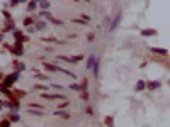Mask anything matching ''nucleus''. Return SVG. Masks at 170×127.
<instances>
[{
  "mask_svg": "<svg viewBox=\"0 0 170 127\" xmlns=\"http://www.w3.org/2000/svg\"><path fill=\"white\" fill-rule=\"evenodd\" d=\"M151 53L160 54V56H167V54H169V51H167V49H163V47H153V49H151Z\"/></svg>",
  "mask_w": 170,
  "mask_h": 127,
  "instance_id": "f3484780",
  "label": "nucleus"
},
{
  "mask_svg": "<svg viewBox=\"0 0 170 127\" xmlns=\"http://www.w3.org/2000/svg\"><path fill=\"white\" fill-rule=\"evenodd\" d=\"M0 54H2V49H0Z\"/></svg>",
  "mask_w": 170,
  "mask_h": 127,
  "instance_id": "4c0bfd02",
  "label": "nucleus"
},
{
  "mask_svg": "<svg viewBox=\"0 0 170 127\" xmlns=\"http://www.w3.org/2000/svg\"><path fill=\"white\" fill-rule=\"evenodd\" d=\"M51 88H54V90H63V85H58V83H51Z\"/></svg>",
  "mask_w": 170,
  "mask_h": 127,
  "instance_id": "cd10ccee",
  "label": "nucleus"
},
{
  "mask_svg": "<svg viewBox=\"0 0 170 127\" xmlns=\"http://www.w3.org/2000/svg\"><path fill=\"white\" fill-rule=\"evenodd\" d=\"M26 112L29 115H34V117H43V115H44V110H41V108H36V110H34L33 107H27Z\"/></svg>",
  "mask_w": 170,
  "mask_h": 127,
  "instance_id": "0eeeda50",
  "label": "nucleus"
},
{
  "mask_svg": "<svg viewBox=\"0 0 170 127\" xmlns=\"http://www.w3.org/2000/svg\"><path fill=\"white\" fill-rule=\"evenodd\" d=\"M34 87L38 88V90H48V87H46V85H34Z\"/></svg>",
  "mask_w": 170,
  "mask_h": 127,
  "instance_id": "2f4dec72",
  "label": "nucleus"
},
{
  "mask_svg": "<svg viewBox=\"0 0 170 127\" xmlns=\"http://www.w3.org/2000/svg\"><path fill=\"white\" fill-rule=\"evenodd\" d=\"M85 2H90V0H85Z\"/></svg>",
  "mask_w": 170,
  "mask_h": 127,
  "instance_id": "e433bc0d",
  "label": "nucleus"
},
{
  "mask_svg": "<svg viewBox=\"0 0 170 127\" xmlns=\"http://www.w3.org/2000/svg\"><path fill=\"white\" fill-rule=\"evenodd\" d=\"M5 31H15V24H14V20L10 19L9 22H5V27H4Z\"/></svg>",
  "mask_w": 170,
  "mask_h": 127,
  "instance_id": "aec40b11",
  "label": "nucleus"
},
{
  "mask_svg": "<svg viewBox=\"0 0 170 127\" xmlns=\"http://www.w3.org/2000/svg\"><path fill=\"white\" fill-rule=\"evenodd\" d=\"M54 115H56V117H60V119H63V121H68V119H70V114H68V112H63V110H56V112H54Z\"/></svg>",
  "mask_w": 170,
  "mask_h": 127,
  "instance_id": "4468645a",
  "label": "nucleus"
},
{
  "mask_svg": "<svg viewBox=\"0 0 170 127\" xmlns=\"http://www.w3.org/2000/svg\"><path fill=\"white\" fill-rule=\"evenodd\" d=\"M22 24H24V26H26V27H27V26H31V24H34V19H33V17H26Z\"/></svg>",
  "mask_w": 170,
  "mask_h": 127,
  "instance_id": "4be33fe9",
  "label": "nucleus"
},
{
  "mask_svg": "<svg viewBox=\"0 0 170 127\" xmlns=\"http://www.w3.org/2000/svg\"><path fill=\"white\" fill-rule=\"evenodd\" d=\"M160 87H162L160 81H150V83H146V88H150V90H158Z\"/></svg>",
  "mask_w": 170,
  "mask_h": 127,
  "instance_id": "dca6fc26",
  "label": "nucleus"
},
{
  "mask_svg": "<svg viewBox=\"0 0 170 127\" xmlns=\"http://www.w3.org/2000/svg\"><path fill=\"white\" fill-rule=\"evenodd\" d=\"M34 2H39V0H34Z\"/></svg>",
  "mask_w": 170,
  "mask_h": 127,
  "instance_id": "c9c22d12",
  "label": "nucleus"
},
{
  "mask_svg": "<svg viewBox=\"0 0 170 127\" xmlns=\"http://www.w3.org/2000/svg\"><path fill=\"white\" fill-rule=\"evenodd\" d=\"M38 80H43V81H48V78L49 76H46V75H41V73H38V76H36Z\"/></svg>",
  "mask_w": 170,
  "mask_h": 127,
  "instance_id": "a878e982",
  "label": "nucleus"
},
{
  "mask_svg": "<svg viewBox=\"0 0 170 127\" xmlns=\"http://www.w3.org/2000/svg\"><path fill=\"white\" fill-rule=\"evenodd\" d=\"M38 7L43 9V10H49V9H51V4H49V0H39V2H38Z\"/></svg>",
  "mask_w": 170,
  "mask_h": 127,
  "instance_id": "9b49d317",
  "label": "nucleus"
},
{
  "mask_svg": "<svg viewBox=\"0 0 170 127\" xmlns=\"http://www.w3.org/2000/svg\"><path fill=\"white\" fill-rule=\"evenodd\" d=\"M94 39H95V34H87V41H88V42H92Z\"/></svg>",
  "mask_w": 170,
  "mask_h": 127,
  "instance_id": "c756f323",
  "label": "nucleus"
},
{
  "mask_svg": "<svg viewBox=\"0 0 170 127\" xmlns=\"http://www.w3.org/2000/svg\"><path fill=\"white\" fill-rule=\"evenodd\" d=\"M34 27H36V31H44V29L48 27V24H46V20L44 19H39V20L34 22Z\"/></svg>",
  "mask_w": 170,
  "mask_h": 127,
  "instance_id": "6e6552de",
  "label": "nucleus"
},
{
  "mask_svg": "<svg viewBox=\"0 0 170 127\" xmlns=\"http://www.w3.org/2000/svg\"><path fill=\"white\" fill-rule=\"evenodd\" d=\"M43 66H44V70H48V71H53V73H63V75H67V76H70V78H77L75 73H72V71H68V70H65V68H61V66H56V65H53V63H44Z\"/></svg>",
  "mask_w": 170,
  "mask_h": 127,
  "instance_id": "f257e3e1",
  "label": "nucleus"
},
{
  "mask_svg": "<svg viewBox=\"0 0 170 127\" xmlns=\"http://www.w3.org/2000/svg\"><path fill=\"white\" fill-rule=\"evenodd\" d=\"M121 17H122V12L119 10V12L116 14V17L112 19V22H111V26H109V31L112 32V31H116L117 27H119V24H121Z\"/></svg>",
  "mask_w": 170,
  "mask_h": 127,
  "instance_id": "39448f33",
  "label": "nucleus"
},
{
  "mask_svg": "<svg viewBox=\"0 0 170 127\" xmlns=\"http://www.w3.org/2000/svg\"><path fill=\"white\" fill-rule=\"evenodd\" d=\"M2 103H4V107L10 108L12 112H19V108H20V103L17 98H10V100H5V102H2Z\"/></svg>",
  "mask_w": 170,
  "mask_h": 127,
  "instance_id": "7ed1b4c3",
  "label": "nucleus"
},
{
  "mask_svg": "<svg viewBox=\"0 0 170 127\" xmlns=\"http://www.w3.org/2000/svg\"><path fill=\"white\" fill-rule=\"evenodd\" d=\"M19 78H20V71H14V73L7 75L5 78L2 80V85H4V87H7V88H10L15 81L19 80Z\"/></svg>",
  "mask_w": 170,
  "mask_h": 127,
  "instance_id": "f03ea898",
  "label": "nucleus"
},
{
  "mask_svg": "<svg viewBox=\"0 0 170 127\" xmlns=\"http://www.w3.org/2000/svg\"><path fill=\"white\" fill-rule=\"evenodd\" d=\"M82 98H83V100H88V98H90V93H88L87 90H82Z\"/></svg>",
  "mask_w": 170,
  "mask_h": 127,
  "instance_id": "5701e85b",
  "label": "nucleus"
},
{
  "mask_svg": "<svg viewBox=\"0 0 170 127\" xmlns=\"http://www.w3.org/2000/svg\"><path fill=\"white\" fill-rule=\"evenodd\" d=\"M2 108H4V103H2V100H0V110H2Z\"/></svg>",
  "mask_w": 170,
  "mask_h": 127,
  "instance_id": "f704fd0d",
  "label": "nucleus"
},
{
  "mask_svg": "<svg viewBox=\"0 0 170 127\" xmlns=\"http://www.w3.org/2000/svg\"><path fill=\"white\" fill-rule=\"evenodd\" d=\"M95 58H97L95 54H90V56L87 58V63H85V68H87L88 71H92V66H94V63H95Z\"/></svg>",
  "mask_w": 170,
  "mask_h": 127,
  "instance_id": "9d476101",
  "label": "nucleus"
},
{
  "mask_svg": "<svg viewBox=\"0 0 170 127\" xmlns=\"http://www.w3.org/2000/svg\"><path fill=\"white\" fill-rule=\"evenodd\" d=\"M7 49H9V51L14 54V56H22V54H24V49H22V42H15L14 46H9Z\"/></svg>",
  "mask_w": 170,
  "mask_h": 127,
  "instance_id": "20e7f679",
  "label": "nucleus"
},
{
  "mask_svg": "<svg viewBox=\"0 0 170 127\" xmlns=\"http://www.w3.org/2000/svg\"><path fill=\"white\" fill-rule=\"evenodd\" d=\"M12 32H14V39H15V42H24V41L27 39L26 36L20 32V31H17V29H15V31H12Z\"/></svg>",
  "mask_w": 170,
  "mask_h": 127,
  "instance_id": "1a4fd4ad",
  "label": "nucleus"
},
{
  "mask_svg": "<svg viewBox=\"0 0 170 127\" xmlns=\"http://www.w3.org/2000/svg\"><path fill=\"white\" fill-rule=\"evenodd\" d=\"M85 112H87L88 115H94V108H92V107H87V108H85Z\"/></svg>",
  "mask_w": 170,
  "mask_h": 127,
  "instance_id": "7c9ffc66",
  "label": "nucleus"
},
{
  "mask_svg": "<svg viewBox=\"0 0 170 127\" xmlns=\"http://www.w3.org/2000/svg\"><path fill=\"white\" fill-rule=\"evenodd\" d=\"M106 124H107V126H112V124H114V119H112V117H107V119H106Z\"/></svg>",
  "mask_w": 170,
  "mask_h": 127,
  "instance_id": "c85d7f7f",
  "label": "nucleus"
},
{
  "mask_svg": "<svg viewBox=\"0 0 170 127\" xmlns=\"http://www.w3.org/2000/svg\"><path fill=\"white\" fill-rule=\"evenodd\" d=\"M141 36L143 37H153V36H156V31L155 29H143Z\"/></svg>",
  "mask_w": 170,
  "mask_h": 127,
  "instance_id": "f8f14e48",
  "label": "nucleus"
},
{
  "mask_svg": "<svg viewBox=\"0 0 170 127\" xmlns=\"http://www.w3.org/2000/svg\"><path fill=\"white\" fill-rule=\"evenodd\" d=\"M43 98H46V100H51V102H54V100H67V97L65 95H58V93H43Z\"/></svg>",
  "mask_w": 170,
  "mask_h": 127,
  "instance_id": "423d86ee",
  "label": "nucleus"
},
{
  "mask_svg": "<svg viewBox=\"0 0 170 127\" xmlns=\"http://www.w3.org/2000/svg\"><path fill=\"white\" fill-rule=\"evenodd\" d=\"M68 105H70V102H68V100H63V103H58V107H60V108H67Z\"/></svg>",
  "mask_w": 170,
  "mask_h": 127,
  "instance_id": "bb28decb",
  "label": "nucleus"
},
{
  "mask_svg": "<svg viewBox=\"0 0 170 127\" xmlns=\"http://www.w3.org/2000/svg\"><path fill=\"white\" fill-rule=\"evenodd\" d=\"M9 122H10V124H17V122H20V115L17 114V112H12V114L9 115Z\"/></svg>",
  "mask_w": 170,
  "mask_h": 127,
  "instance_id": "ddd939ff",
  "label": "nucleus"
},
{
  "mask_svg": "<svg viewBox=\"0 0 170 127\" xmlns=\"http://www.w3.org/2000/svg\"><path fill=\"white\" fill-rule=\"evenodd\" d=\"M75 24H78V26H85V24H88V22H85L83 19H73Z\"/></svg>",
  "mask_w": 170,
  "mask_h": 127,
  "instance_id": "b1692460",
  "label": "nucleus"
},
{
  "mask_svg": "<svg viewBox=\"0 0 170 127\" xmlns=\"http://www.w3.org/2000/svg\"><path fill=\"white\" fill-rule=\"evenodd\" d=\"M34 32H36V27H34V24L27 26V34H34Z\"/></svg>",
  "mask_w": 170,
  "mask_h": 127,
  "instance_id": "393cba45",
  "label": "nucleus"
},
{
  "mask_svg": "<svg viewBox=\"0 0 170 127\" xmlns=\"http://www.w3.org/2000/svg\"><path fill=\"white\" fill-rule=\"evenodd\" d=\"M36 10H38V2L31 0V2L27 4V12H36Z\"/></svg>",
  "mask_w": 170,
  "mask_h": 127,
  "instance_id": "a211bd4d",
  "label": "nucleus"
},
{
  "mask_svg": "<svg viewBox=\"0 0 170 127\" xmlns=\"http://www.w3.org/2000/svg\"><path fill=\"white\" fill-rule=\"evenodd\" d=\"M14 68H15V71H24V70H26V65H24L22 61H14Z\"/></svg>",
  "mask_w": 170,
  "mask_h": 127,
  "instance_id": "6ab92c4d",
  "label": "nucleus"
},
{
  "mask_svg": "<svg viewBox=\"0 0 170 127\" xmlns=\"http://www.w3.org/2000/svg\"><path fill=\"white\" fill-rule=\"evenodd\" d=\"M4 37H5V36H4V34L0 32V44H2V42H4Z\"/></svg>",
  "mask_w": 170,
  "mask_h": 127,
  "instance_id": "72a5a7b5",
  "label": "nucleus"
},
{
  "mask_svg": "<svg viewBox=\"0 0 170 127\" xmlns=\"http://www.w3.org/2000/svg\"><path fill=\"white\" fill-rule=\"evenodd\" d=\"M0 126H10V122H9V119H5V121H0Z\"/></svg>",
  "mask_w": 170,
  "mask_h": 127,
  "instance_id": "473e14b6",
  "label": "nucleus"
},
{
  "mask_svg": "<svg viewBox=\"0 0 170 127\" xmlns=\"http://www.w3.org/2000/svg\"><path fill=\"white\" fill-rule=\"evenodd\" d=\"M135 90L136 92H143V90H146V83L143 80H140V81H136V85H135Z\"/></svg>",
  "mask_w": 170,
  "mask_h": 127,
  "instance_id": "2eb2a0df",
  "label": "nucleus"
},
{
  "mask_svg": "<svg viewBox=\"0 0 170 127\" xmlns=\"http://www.w3.org/2000/svg\"><path fill=\"white\" fill-rule=\"evenodd\" d=\"M70 90H75V92H82L80 83H72V85H70Z\"/></svg>",
  "mask_w": 170,
  "mask_h": 127,
  "instance_id": "412c9836",
  "label": "nucleus"
}]
</instances>
